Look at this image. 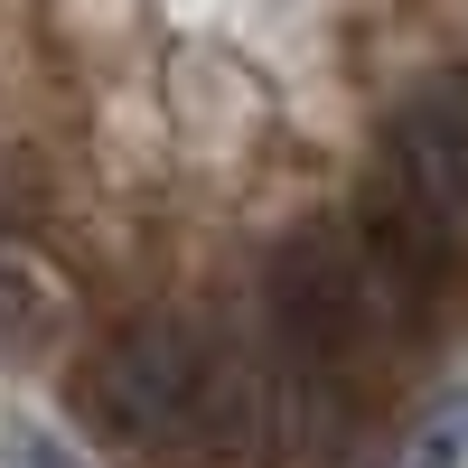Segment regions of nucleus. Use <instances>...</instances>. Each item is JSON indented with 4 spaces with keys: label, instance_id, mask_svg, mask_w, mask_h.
<instances>
[{
    "label": "nucleus",
    "instance_id": "obj_1",
    "mask_svg": "<svg viewBox=\"0 0 468 468\" xmlns=\"http://www.w3.org/2000/svg\"><path fill=\"white\" fill-rule=\"evenodd\" d=\"M262 328H271V356H291L300 375H328L346 394H366L375 366L394 356V319L366 282L346 225H300L271 244L262 262Z\"/></svg>",
    "mask_w": 468,
    "mask_h": 468
},
{
    "label": "nucleus",
    "instance_id": "obj_3",
    "mask_svg": "<svg viewBox=\"0 0 468 468\" xmlns=\"http://www.w3.org/2000/svg\"><path fill=\"white\" fill-rule=\"evenodd\" d=\"M346 244H356V262H366V282L384 300V319H394V337L450 328V309L468 300V234H450L384 169L356 187V207H346Z\"/></svg>",
    "mask_w": 468,
    "mask_h": 468
},
{
    "label": "nucleus",
    "instance_id": "obj_7",
    "mask_svg": "<svg viewBox=\"0 0 468 468\" xmlns=\"http://www.w3.org/2000/svg\"><path fill=\"white\" fill-rule=\"evenodd\" d=\"M37 216H48V187H37V169L19 160V150H0V244H10V234H28Z\"/></svg>",
    "mask_w": 468,
    "mask_h": 468
},
{
    "label": "nucleus",
    "instance_id": "obj_2",
    "mask_svg": "<svg viewBox=\"0 0 468 468\" xmlns=\"http://www.w3.org/2000/svg\"><path fill=\"white\" fill-rule=\"evenodd\" d=\"M207 384H216V337L197 319H178V309H141V319H122L85 356L75 394H85L103 441L187 450V431H197V412H207Z\"/></svg>",
    "mask_w": 468,
    "mask_h": 468
},
{
    "label": "nucleus",
    "instance_id": "obj_4",
    "mask_svg": "<svg viewBox=\"0 0 468 468\" xmlns=\"http://www.w3.org/2000/svg\"><path fill=\"white\" fill-rule=\"evenodd\" d=\"M384 178L468 234V75H421L384 103Z\"/></svg>",
    "mask_w": 468,
    "mask_h": 468
},
{
    "label": "nucleus",
    "instance_id": "obj_6",
    "mask_svg": "<svg viewBox=\"0 0 468 468\" xmlns=\"http://www.w3.org/2000/svg\"><path fill=\"white\" fill-rule=\"evenodd\" d=\"M375 468H468V384H450V394H431L412 412V431L384 450Z\"/></svg>",
    "mask_w": 468,
    "mask_h": 468
},
{
    "label": "nucleus",
    "instance_id": "obj_8",
    "mask_svg": "<svg viewBox=\"0 0 468 468\" xmlns=\"http://www.w3.org/2000/svg\"><path fill=\"white\" fill-rule=\"evenodd\" d=\"M0 468H66V450L37 431V421H19V412H0Z\"/></svg>",
    "mask_w": 468,
    "mask_h": 468
},
{
    "label": "nucleus",
    "instance_id": "obj_5",
    "mask_svg": "<svg viewBox=\"0 0 468 468\" xmlns=\"http://www.w3.org/2000/svg\"><path fill=\"white\" fill-rule=\"evenodd\" d=\"M57 328H66L57 282H48L19 244H0V366H37V356L57 346Z\"/></svg>",
    "mask_w": 468,
    "mask_h": 468
}]
</instances>
